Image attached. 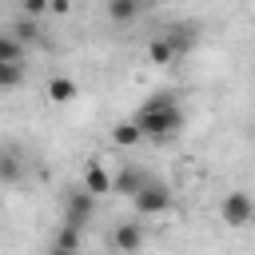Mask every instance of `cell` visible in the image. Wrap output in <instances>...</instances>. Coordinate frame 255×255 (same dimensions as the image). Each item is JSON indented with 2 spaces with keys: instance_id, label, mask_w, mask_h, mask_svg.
<instances>
[{
  "instance_id": "6",
  "label": "cell",
  "mask_w": 255,
  "mask_h": 255,
  "mask_svg": "<svg viewBox=\"0 0 255 255\" xmlns=\"http://www.w3.org/2000/svg\"><path fill=\"white\" fill-rule=\"evenodd\" d=\"M147 183H151V175H147L143 167L128 163V167H120V171L112 175V195H128V199H135V195H139Z\"/></svg>"
},
{
  "instance_id": "16",
  "label": "cell",
  "mask_w": 255,
  "mask_h": 255,
  "mask_svg": "<svg viewBox=\"0 0 255 255\" xmlns=\"http://www.w3.org/2000/svg\"><path fill=\"white\" fill-rule=\"evenodd\" d=\"M24 84V64H0V92H12Z\"/></svg>"
},
{
  "instance_id": "10",
  "label": "cell",
  "mask_w": 255,
  "mask_h": 255,
  "mask_svg": "<svg viewBox=\"0 0 255 255\" xmlns=\"http://www.w3.org/2000/svg\"><path fill=\"white\" fill-rule=\"evenodd\" d=\"M147 60H151V64H159V68H171V64L179 60V52H175V48H171V40L159 32V36H151V40H147Z\"/></svg>"
},
{
  "instance_id": "14",
  "label": "cell",
  "mask_w": 255,
  "mask_h": 255,
  "mask_svg": "<svg viewBox=\"0 0 255 255\" xmlns=\"http://www.w3.org/2000/svg\"><path fill=\"white\" fill-rule=\"evenodd\" d=\"M163 36H167V40H171V48H175V52H179V56H187V52H191V48H195V32H191V28H187V24H175V28H167V32H163Z\"/></svg>"
},
{
  "instance_id": "15",
  "label": "cell",
  "mask_w": 255,
  "mask_h": 255,
  "mask_svg": "<svg viewBox=\"0 0 255 255\" xmlns=\"http://www.w3.org/2000/svg\"><path fill=\"white\" fill-rule=\"evenodd\" d=\"M24 44L16 40V36H8V32H0V64H24Z\"/></svg>"
},
{
  "instance_id": "4",
  "label": "cell",
  "mask_w": 255,
  "mask_h": 255,
  "mask_svg": "<svg viewBox=\"0 0 255 255\" xmlns=\"http://www.w3.org/2000/svg\"><path fill=\"white\" fill-rule=\"evenodd\" d=\"M219 219H223L231 231L251 227V223H255V199H251L247 191H227V195L219 199Z\"/></svg>"
},
{
  "instance_id": "20",
  "label": "cell",
  "mask_w": 255,
  "mask_h": 255,
  "mask_svg": "<svg viewBox=\"0 0 255 255\" xmlns=\"http://www.w3.org/2000/svg\"><path fill=\"white\" fill-rule=\"evenodd\" d=\"M48 255H72V251H56V247H52V251H48Z\"/></svg>"
},
{
  "instance_id": "7",
  "label": "cell",
  "mask_w": 255,
  "mask_h": 255,
  "mask_svg": "<svg viewBox=\"0 0 255 255\" xmlns=\"http://www.w3.org/2000/svg\"><path fill=\"white\" fill-rule=\"evenodd\" d=\"M44 96H48V104L64 108V104H76V100H80V84H76L72 76H64V72H52L48 84H44Z\"/></svg>"
},
{
  "instance_id": "13",
  "label": "cell",
  "mask_w": 255,
  "mask_h": 255,
  "mask_svg": "<svg viewBox=\"0 0 255 255\" xmlns=\"http://www.w3.org/2000/svg\"><path fill=\"white\" fill-rule=\"evenodd\" d=\"M80 243H84V231H76V227H56V239H52V247L56 251H72V255H80Z\"/></svg>"
},
{
  "instance_id": "19",
  "label": "cell",
  "mask_w": 255,
  "mask_h": 255,
  "mask_svg": "<svg viewBox=\"0 0 255 255\" xmlns=\"http://www.w3.org/2000/svg\"><path fill=\"white\" fill-rule=\"evenodd\" d=\"M48 12H56V16H68V12H72V4H68V0H56V4H48Z\"/></svg>"
},
{
  "instance_id": "2",
  "label": "cell",
  "mask_w": 255,
  "mask_h": 255,
  "mask_svg": "<svg viewBox=\"0 0 255 255\" xmlns=\"http://www.w3.org/2000/svg\"><path fill=\"white\" fill-rule=\"evenodd\" d=\"M131 207H135V219H159V215L171 211V187L159 183V179H151V183L131 199Z\"/></svg>"
},
{
  "instance_id": "9",
  "label": "cell",
  "mask_w": 255,
  "mask_h": 255,
  "mask_svg": "<svg viewBox=\"0 0 255 255\" xmlns=\"http://www.w3.org/2000/svg\"><path fill=\"white\" fill-rule=\"evenodd\" d=\"M24 171H28L24 151H20V147H0V183H4V187H12V183H20V179H24Z\"/></svg>"
},
{
  "instance_id": "17",
  "label": "cell",
  "mask_w": 255,
  "mask_h": 255,
  "mask_svg": "<svg viewBox=\"0 0 255 255\" xmlns=\"http://www.w3.org/2000/svg\"><path fill=\"white\" fill-rule=\"evenodd\" d=\"M8 36H16V40H20V44H24V48H28V44H32V40H36V36H40V28H36V24H32V20H24V16H20V20H16V24H12V28H8Z\"/></svg>"
},
{
  "instance_id": "5",
  "label": "cell",
  "mask_w": 255,
  "mask_h": 255,
  "mask_svg": "<svg viewBox=\"0 0 255 255\" xmlns=\"http://www.w3.org/2000/svg\"><path fill=\"white\" fill-rule=\"evenodd\" d=\"M143 239H147V231H143L139 219H120V223L112 227V251H116V255H139Z\"/></svg>"
},
{
  "instance_id": "11",
  "label": "cell",
  "mask_w": 255,
  "mask_h": 255,
  "mask_svg": "<svg viewBox=\"0 0 255 255\" xmlns=\"http://www.w3.org/2000/svg\"><path fill=\"white\" fill-rule=\"evenodd\" d=\"M116 24H131L139 12H143V4H135V0H108V8H104Z\"/></svg>"
},
{
  "instance_id": "8",
  "label": "cell",
  "mask_w": 255,
  "mask_h": 255,
  "mask_svg": "<svg viewBox=\"0 0 255 255\" xmlns=\"http://www.w3.org/2000/svg\"><path fill=\"white\" fill-rule=\"evenodd\" d=\"M80 187L88 191V195H112V171L100 163V159H92L88 167H84V175H80Z\"/></svg>"
},
{
  "instance_id": "18",
  "label": "cell",
  "mask_w": 255,
  "mask_h": 255,
  "mask_svg": "<svg viewBox=\"0 0 255 255\" xmlns=\"http://www.w3.org/2000/svg\"><path fill=\"white\" fill-rule=\"evenodd\" d=\"M44 12H48V4H44V0H24V4H20V16H24V20H32V24H36Z\"/></svg>"
},
{
  "instance_id": "1",
  "label": "cell",
  "mask_w": 255,
  "mask_h": 255,
  "mask_svg": "<svg viewBox=\"0 0 255 255\" xmlns=\"http://www.w3.org/2000/svg\"><path fill=\"white\" fill-rule=\"evenodd\" d=\"M131 124L139 128V135H143V139L163 143V139H175V135L183 131L187 112H183V104H179V96H175V92H155L151 100H143V104H139V112L131 116Z\"/></svg>"
},
{
  "instance_id": "3",
  "label": "cell",
  "mask_w": 255,
  "mask_h": 255,
  "mask_svg": "<svg viewBox=\"0 0 255 255\" xmlns=\"http://www.w3.org/2000/svg\"><path fill=\"white\" fill-rule=\"evenodd\" d=\"M92 215H96V195H88L84 187H72V191L64 195L60 223H64V227H76V231H84V227L92 223Z\"/></svg>"
},
{
  "instance_id": "12",
  "label": "cell",
  "mask_w": 255,
  "mask_h": 255,
  "mask_svg": "<svg viewBox=\"0 0 255 255\" xmlns=\"http://www.w3.org/2000/svg\"><path fill=\"white\" fill-rule=\"evenodd\" d=\"M112 143H116V147H135V143H143V135H139V128H135L131 120H120V124L112 128Z\"/></svg>"
}]
</instances>
